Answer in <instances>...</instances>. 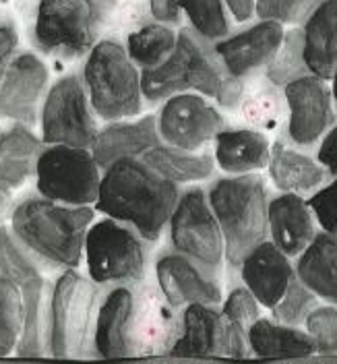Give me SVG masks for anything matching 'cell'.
<instances>
[{
	"label": "cell",
	"mask_w": 337,
	"mask_h": 364,
	"mask_svg": "<svg viewBox=\"0 0 337 364\" xmlns=\"http://www.w3.org/2000/svg\"><path fill=\"white\" fill-rule=\"evenodd\" d=\"M178 184L151 170L143 159L122 158L104 168L95 207L108 218L156 242L176 207Z\"/></svg>",
	"instance_id": "6da1fadb"
},
{
	"label": "cell",
	"mask_w": 337,
	"mask_h": 364,
	"mask_svg": "<svg viewBox=\"0 0 337 364\" xmlns=\"http://www.w3.org/2000/svg\"><path fill=\"white\" fill-rule=\"evenodd\" d=\"M93 215L90 205H65L46 197H29L15 207L11 228L33 257L56 267L77 269Z\"/></svg>",
	"instance_id": "7a4b0ae2"
},
{
	"label": "cell",
	"mask_w": 337,
	"mask_h": 364,
	"mask_svg": "<svg viewBox=\"0 0 337 364\" xmlns=\"http://www.w3.org/2000/svg\"><path fill=\"white\" fill-rule=\"evenodd\" d=\"M207 199L224 236L225 263L230 269H238L248 252L269 238L265 178L259 172L228 174L209 186Z\"/></svg>",
	"instance_id": "3957f363"
},
{
	"label": "cell",
	"mask_w": 337,
	"mask_h": 364,
	"mask_svg": "<svg viewBox=\"0 0 337 364\" xmlns=\"http://www.w3.org/2000/svg\"><path fill=\"white\" fill-rule=\"evenodd\" d=\"M83 83L93 112L104 120H124L141 112V75L129 52L112 40L90 50Z\"/></svg>",
	"instance_id": "277c9868"
},
{
	"label": "cell",
	"mask_w": 337,
	"mask_h": 364,
	"mask_svg": "<svg viewBox=\"0 0 337 364\" xmlns=\"http://www.w3.org/2000/svg\"><path fill=\"white\" fill-rule=\"evenodd\" d=\"M95 282L67 269L54 284L48 318V350L54 358H83L93 338Z\"/></svg>",
	"instance_id": "5b68a950"
},
{
	"label": "cell",
	"mask_w": 337,
	"mask_h": 364,
	"mask_svg": "<svg viewBox=\"0 0 337 364\" xmlns=\"http://www.w3.org/2000/svg\"><path fill=\"white\" fill-rule=\"evenodd\" d=\"M83 255L95 284H135L145 275L143 238L122 222L106 218L85 234Z\"/></svg>",
	"instance_id": "8992f818"
},
{
	"label": "cell",
	"mask_w": 337,
	"mask_h": 364,
	"mask_svg": "<svg viewBox=\"0 0 337 364\" xmlns=\"http://www.w3.org/2000/svg\"><path fill=\"white\" fill-rule=\"evenodd\" d=\"M100 181V166L87 147L48 145L36 164V186L40 195L58 203H95Z\"/></svg>",
	"instance_id": "52a82bcc"
},
{
	"label": "cell",
	"mask_w": 337,
	"mask_h": 364,
	"mask_svg": "<svg viewBox=\"0 0 337 364\" xmlns=\"http://www.w3.org/2000/svg\"><path fill=\"white\" fill-rule=\"evenodd\" d=\"M170 242L174 250L197 261L209 272L220 273L225 261L224 236L201 186L180 193L170 215Z\"/></svg>",
	"instance_id": "ba28073f"
},
{
	"label": "cell",
	"mask_w": 337,
	"mask_h": 364,
	"mask_svg": "<svg viewBox=\"0 0 337 364\" xmlns=\"http://www.w3.org/2000/svg\"><path fill=\"white\" fill-rule=\"evenodd\" d=\"M95 11L91 0H40L33 40L60 58H79L93 48Z\"/></svg>",
	"instance_id": "9c48e42d"
},
{
	"label": "cell",
	"mask_w": 337,
	"mask_h": 364,
	"mask_svg": "<svg viewBox=\"0 0 337 364\" xmlns=\"http://www.w3.org/2000/svg\"><path fill=\"white\" fill-rule=\"evenodd\" d=\"M95 135L97 127L85 83L77 75L60 77L44 100L42 141L46 145L90 147Z\"/></svg>",
	"instance_id": "30bf717a"
},
{
	"label": "cell",
	"mask_w": 337,
	"mask_h": 364,
	"mask_svg": "<svg viewBox=\"0 0 337 364\" xmlns=\"http://www.w3.org/2000/svg\"><path fill=\"white\" fill-rule=\"evenodd\" d=\"M224 127L222 112L197 91L168 97L158 116L159 139L186 151H203Z\"/></svg>",
	"instance_id": "8fae6325"
},
{
	"label": "cell",
	"mask_w": 337,
	"mask_h": 364,
	"mask_svg": "<svg viewBox=\"0 0 337 364\" xmlns=\"http://www.w3.org/2000/svg\"><path fill=\"white\" fill-rule=\"evenodd\" d=\"M176 48L184 58L188 87L215 100V104L224 110H238L247 81L236 79L225 70L213 42L201 38L193 27H184L180 29Z\"/></svg>",
	"instance_id": "7c38bea8"
},
{
	"label": "cell",
	"mask_w": 337,
	"mask_h": 364,
	"mask_svg": "<svg viewBox=\"0 0 337 364\" xmlns=\"http://www.w3.org/2000/svg\"><path fill=\"white\" fill-rule=\"evenodd\" d=\"M286 136L298 147H313L336 124L337 114L327 79L313 73L302 75L284 87Z\"/></svg>",
	"instance_id": "4fadbf2b"
},
{
	"label": "cell",
	"mask_w": 337,
	"mask_h": 364,
	"mask_svg": "<svg viewBox=\"0 0 337 364\" xmlns=\"http://www.w3.org/2000/svg\"><path fill=\"white\" fill-rule=\"evenodd\" d=\"M159 292L172 309H184L188 304H222L224 290L218 273L209 272L197 261L182 252H166L156 263Z\"/></svg>",
	"instance_id": "5bb4252c"
},
{
	"label": "cell",
	"mask_w": 337,
	"mask_h": 364,
	"mask_svg": "<svg viewBox=\"0 0 337 364\" xmlns=\"http://www.w3.org/2000/svg\"><path fill=\"white\" fill-rule=\"evenodd\" d=\"M284 23L261 19L234 36L228 33L224 40L215 42L213 48L232 77L248 81L269 65L284 40Z\"/></svg>",
	"instance_id": "9a60e30c"
},
{
	"label": "cell",
	"mask_w": 337,
	"mask_h": 364,
	"mask_svg": "<svg viewBox=\"0 0 337 364\" xmlns=\"http://www.w3.org/2000/svg\"><path fill=\"white\" fill-rule=\"evenodd\" d=\"M48 90V68L36 54L15 56L0 79V118L31 127Z\"/></svg>",
	"instance_id": "2e32d148"
},
{
	"label": "cell",
	"mask_w": 337,
	"mask_h": 364,
	"mask_svg": "<svg viewBox=\"0 0 337 364\" xmlns=\"http://www.w3.org/2000/svg\"><path fill=\"white\" fill-rule=\"evenodd\" d=\"M238 272L242 277V284L267 311H271L279 302L290 282L296 277V269L290 257L277 249L269 238L259 242L248 252L242 259Z\"/></svg>",
	"instance_id": "e0dca14e"
},
{
	"label": "cell",
	"mask_w": 337,
	"mask_h": 364,
	"mask_svg": "<svg viewBox=\"0 0 337 364\" xmlns=\"http://www.w3.org/2000/svg\"><path fill=\"white\" fill-rule=\"evenodd\" d=\"M267 232H269V240L277 249L286 252L290 259H296L313 242L319 232L313 209L309 207L306 197L282 193L269 199Z\"/></svg>",
	"instance_id": "ac0fdd59"
},
{
	"label": "cell",
	"mask_w": 337,
	"mask_h": 364,
	"mask_svg": "<svg viewBox=\"0 0 337 364\" xmlns=\"http://www.w3.org/2000/svg\"><path fill=\"white\" fill-rule=\"evenodd\" d=\"M267 172L279 193H294L302 197H311L329 178L327 170L316 158L304 154L302 147L294 145L286 135L271 141Z\"/></svg>",
	"instance_id": "d6986e66"
},
{
	"label": "cell",
	"mask_w": 337,
	"mask_h": 364,
	"mask_svg": "<svg viewBox=\"0 0 337 364\" xmlns=\"http://www.w3.org/2000/svg\"><path fill=\"white\" fill-rule=\"evenodd\" d=\"M158 143V116L147 114L137 120H112L108 127L97 131L90 151L100 168H108L122 158H141Z\"/></svg>",
	"instance_id": "ffe728a7"
},
{
	"label": "cell",
	"mask_w": 337,
	"mask_h": 364,
	"mask_svg": "<svg viewBox=\"0 0 337 364\" xmlns=\"http://www.w3.org/2000/svg\"><path fill=\"white\" fill-rule=\"evenodd\" d=\"M172 356H225L228 327L222 311L213 304H188L182 313V333L172 346Z\"/></svg>",
	"instance_id": "44dd1931"
},
{
	"label": "cell",
	"mask_w": 337,
	"mask_h": 364,
	"mask_svg": "<svg viewBox=\"0 0 337 364\" xmlns=\"http://www.w3.org/2000/svg\"><path fill=\"white\" fill-rule=\"evenodd\" d=\"M135 296L127 286L114 288L97 309L93 325V348L100 358L131 356V323Z\"/></svg>",
	"instance_id": "7402d4cb"
},
{
	"label": "cell",
	"mask_w": 337,
	"mask_h": 364,
	"mask_svg": "<svg viewBox=\"0 0 337 364\" xmlns=\"http://www.w3.org/2000/svg\"><path fill=\"white\" fill-rule=\"evenodd\" d=\"M271 141L252 127H224L213 139V159L225 174H250L267 168Z\"/></svg>",
	"instance_id": "603a6c76"
},
{
	"label": "cell",
	"mask_w": 337,
	"mask_h": 364,
	"mask_svg": "<svg viewBox=\"0 0 337 364\" xmlns=\"http://www.w3.org/2000/svg\"><path fill=\"white\" fill-rule=\"evenodd\" d=\"M304 63L309 73L331 79L337 70V0H325L302 23Z\"/></svg>",
	"instance_id": "cb8c5ba5"
},
{
	"label": "cell",
	"mask_w": 337,
	"mask_h": 364,
	"mask_svg": "<svg viewBox=\"0 0 337 364\" xmlns=\"http://www.w3.org/2000/svg\"><path fill=\"white\" fill-rule=\"evenodd\" d=\"M294 269L319 300L337 306V234L316 232L313 242L296 257Z\"/></svg>",
	"instance_id": "d4e9b609"
},
{
	"label": "cell",
	"mask_w": 337,
	"mask_h": 364,
	"mask_svg": "<svg viewBox=\"0 0 337 364\" xmlns=\"http://www.w3.org/2000/svg\"><path fill=\"white\" fill-rule=\"evenodd\" d=\"M250 354L257 358H309L316 354L315 341L306 329L259 317L248 329Z\"/></svg>",
	"instance_id": "484cf974"
},
{
	"label": "cell",
	"mask_w": 337,
	"mask_h": 364,
	"mask_svg": "<svg viewBox=\"0 0 337 364\" xmlns=\"http://www.w3.org/2000/svg\"><path fill=\"white\" fill-rule=\"evenodd\" d=\"M42 154V139L33 135L27 124L17 122L15 127L0 133V181L11 188L21 186L31 174Z\"/></svg>",
	"instance_id": "4316f807"
},
{
	"label": "cell",
	"mask_w": 337,
	"mask_h": 364,
	"mask_svg": "<svg viewBox=\"0 0 337 364\" xmlns=\"http://www.w3.org/2000/svg\"><path fill=\"white\" fill-rule=\"evenodd\" d=\"M141 159L156 170L159 176L168 181L184 184V182H201L213 176L215 159L209 151H186L172 145H154Z\"/></svg>",
	"instance_id": "83f0119b"
},
{
	"label": "cell",
	"mask_w": 337,
	"mask_h": 364,
	"mask_svg": "<svg viewBox=\"0 0 337 364\" xmlns=\"http://www.w3.org/2000/svg\"><path fill=\"white\" fill-rule=\"evenodd\" d=\"M23 329L15 352L19 356H42L48 343V327H46V282L42 275L23 282Z\"/></svg>",
	"instance_id": "f1b7e54d"
},
{
	"label": "cell",
	"mask_w": 337,
	"mask_h": 364,
	"mask_svg": "<svg viewBox=\"0 0 337 364\" xmlns=\"http://www.w3.org/2000/svg\"><path fill=\"white\" fill-rule=\"evenodd\" d=\"M238 110L242 112V118L252 129H259L263 133L275 131L288 116L284 90L267 81L265 75L261 81H255V83L247 81Z\"/></svg>",
	"instance_id": "f546056e"
},
{
	"label": "cell",
	"mask_w": 337,
	"mask_h": 364,
	"mask_svg": "<svg viewBox=\"0 0 337 364\" xmlns=\"http://www.w3.org/2000/svg\"><path fill=\"white\" fill-rule=\"evenodd\" d=\"M141 93L149 102H161L176 93L188 91V79H186V67L184 58L178 48L156 67L143 68L141 73Z\"/></svg>",
	"instance_id": "4dcf8cb0"
},
{
	"label": "cell",
	"mask_w": 337,
	"mask_h": 364,
	"mask_svg": "<svg viewBox=\"0 0 337 364\" xmlns=\"http://www.w3.org/2000/svg\"><path fill=\"white\" fill-rule=\"evenodd\" d=\"M176 40H178V36L164 23L145 25L129 36L127 52L137 67H156L174 52Z\"/></svg>",
	"instance_id": "1f68e13d"
},
{
	"label": "cell",
	"mask_w": 337,
	"mask_h": 364,
	"mask_svg": "<svg viewBox=\"0 0 337 364\" xmlns=\"http://www.w3.org/2000/svg\"><path fill=\"white\" fill-rule=\"evenodd\" d=\"M265 79L277 87H286L290 81L309 75V67L304 63V42H302V27H294L284 33V40L273 54L269 65L263 70Z\"/></svg>",
	"instance_id": "d6a6232c"
},
{
	"label": "cell",
	"mask_w": 337,
	"mask_h": 364,
	"mask_svg": "<svg viewBox=\"0 0 337 364\" xmlns=\"http://www.w3.org/2000/svg\"><path fill=\"white\" fill-rule=\"evenodd\" d=\"M191 27L209 42H220L230 33V19L224 0H180Z\"/></svg>",
	"instance_id": "836d02e7"
},
{
	"label": "cell",
	"mask_w": 337,
	"mask_h": 364,
	"mask_svg": "<svg viewBox=\"0 0 337 364\" xmlns=\"http://www.w3.org/2000/svg\"><path fill=\"white\" fill-rule=\"evenodd\" d=\"M23 329L21 288L0 277V358L15 352Z\"/></svg>",
	"instance_id": "e575fe53"
},
{
	"label": "cell",
	"mask_w": 337,
	"mask_h": 364,
	"mask_svg": "<svg viewBox=\"0 0 337 364\" xmlns=\"http://www.w3.org/2000/svg\"><path fill=\"white\" fill-rule=\"evenodd\" d=\"M38 275L40 269L31 259V252L23 247L13 232L0 226V277L21 286L23 282L33 279Z\"/></svg>",
	"instance_id": "d590c367"
},
{
	"label": "cell",
	"mask_w": 337,
	"mask_h": 364,
	"mask_svg": "<svg viewBox=\"0 0 337 364\" xmlns=\"http://www.w3.org/2000/svg\"><path fill=\"white\" fill-rule=\"evenodd\" d=\"M315 306H319V298L315 292H311L298 277H294L288 290L279 298V302L271 309V318L286 325L302 327Z\"/></svg>",
	"instance_id": "8d00e7d4"
},
{
	"label": "cell",
	"mask_w": 337,
	"mask_h": 364,
	"mask_svg": "<svg viewBox=\"0 0 337 364\" xmlns=\"http://www.w3.org/2000/svg\"><path fill=\"white\" fill-rule=\"evenodd\" d=\"M302 327L315 341L316 354L337 356V306L327 302L319 304L306 317Z\"/></svg>",
	"instance_id": "74e56055"
},
{
	"label": "cell",
	"mask_w": 337,
	"mask_h": 364,
	"mask_svg": "<svg viewBox=\"0 0 337 364\" xmlns=\"http://www.w3.org/2000/svg\"><path fill=\"white\" fill-rule=\"evenodd\" d=\"M261 309L263 306L259 304V300L252 296V292L248 290L247 286L232 288L222 300V315H224L225 321L230 325L247 331V333L250 325L261 317Z\"/></svg>",
	"instance_id": "f35d334b"
},
{
	"label": "cell",
	"mask_w": 337,
	"mask_h": 364,
	"mask_svg": "<svg viewBox=\"0 0 337 364\" xmlns=\"http://www.w3.org/2000/svg\"><path fill=\"white\" fill-rule=\"evenodd\" d=\"M309 207L313 209L316 226L325 232L337 234V176L333 181L323 184L306 199Z\"/></svg>",
	"instance_id": "ab89813d"
},
{
	"label": "cell",
	"mask_w": 337,
	"mask_h": 364,
	"mask_svg": "<svg viewBox=\"0 0 337 364\" xmlns=\"http://www.w3.org/2000/svg\"><path fill=\"white\" fill-rule=\"evenodd\" d=\"M296 11H298V0H255V15L259 19H271L284 25H298Z\"/></svg>",
	"instance_id": "60d3db41"
},
{
	"label": "cell",
	"mask_w": 337,
	"mask_h": 364,
	"mask_svg": "<svg viewBox=\"0 0 337 364\" xmlns=\"http://www.w3.org/2000/svg\"><path fill=\"white\" fill-rule=\"evenodd\" d=\"M316 161L327 170V174L333 178L337 176V120L329 127V131L319 139Z\"/></svg>",
	"instance_id": "b9f144b4"
},
{
	"label": "cell",
	"mask_w": 337,
	"mask_h": 364,
	"mask_svg": "<svg viewBox=\"0 0 337 364\" xmlns=\"http://www.w3.org/2000/svg\"><path fill=\"white\" fill-rule=\"evenodd\" d=\"M17 42H19V38H17L15 27L11 23H0V79L15 54Z\"/></svg>",
	"instance_id": "7bdbcfd3"
},
{
	"label": "cell",
	"mask_w": 337,
	"mask_h": 364,
	"mask_svg": "<svg viewBox=\"0 0 337 364\" xmlns=\"http://www.w3.org/2000/svg\"><path fill=\"white\" fill-rule=\"evenodd\" d=\"M151 15L158 23L164 25H178L182 17L180 0H149Z\"/></svg>",
	"instance_id": "ee69618b"
},
{
	"label": "cell",
	"mask_w": 337,
	"mask_h": 364,
	"mask_svg": "<svg viewBox=\"0 0 337 364\" xmlns=\"http://www.w3.org/2000/svg\"><path fill=\"white\" fill-rule=\"evenodd\" d=\"M224 4L238 23L250 21L255 17V0H224Z\"/></svg>",
	"instance_id": "f6af8a7d"
},
{
	"label": "cell",
	"mask_w": 337,
	"mask_h": 364,
	"mask_svg": "<svg viewBox=\"0 0 337 364\" xmlns=\"http://www.w3.org/2000/svg\"><path fill=\"white\" fill-rule=\"evenodd\" d=\"M321 2H325V0H298V11H296V21H298V25H302V23L306 21L309 15L315 11Z\"/></svg>",
	"instance_id": "bcb514c9"
},
{
	"label": "cell",
	"mask_w": 337,
	"mask_h": 364,
	"mask_svg": "<svg viewBox=\"0 0 337 364\" xmlns=\"http://www.w3.org/2000/svg\"><path fill=\"white\" fill-rule=\"evenodd\" d=\"M11 201H13V193H11V186L0 181V220H2V218H4V213L9 211V207H11Z\"/></svg>",
	"instance_id": "7dc6e473"
},
{
	"label": "cell",
	"mask_w": 337,
	"mask_h": 364,
	"mask_svg": "<svg viewBox=\"0 0 337 364\" xmlns=\"http://www.w3.org/2000/svg\"><path fill=\"white\" fill-rule=\"evenodd\" d=\"M329 81H331V85H329V87H331V95H333V106H336V114H337V70L333 73V77H331Z\"/></svg>",
	"instance_id": "c3c4849f"
}]
</instances>
